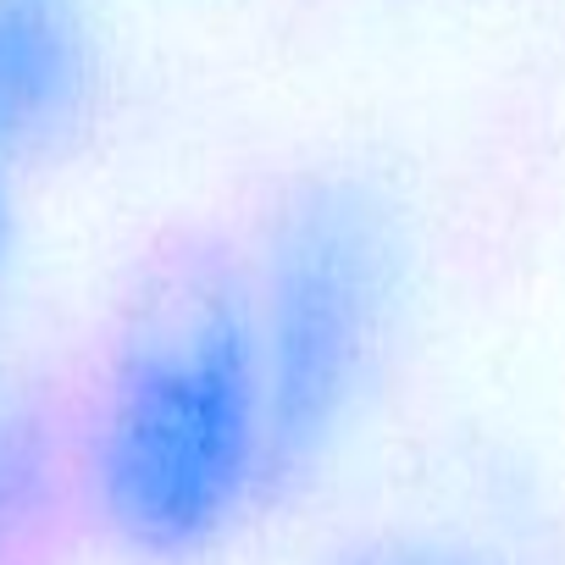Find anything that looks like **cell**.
Wrapping results in <instances>:
<instances>
[{"instance_id":"6da1fadb","label":"cell","mask_w":565,"mask_h":565,"mask_svg":"<svg viewBox=\"0 0 565 565\" xmlns=\"http://www.w3.org/2000/svg\"><path fill=\"white\" fill-rule=\"evenodd\" d=\"M73 488L145 565L205 559L277 499L238 255H189L134 311L78 427Z\"/></svg>"},{"instance_id":"7a4b0ae2","label":"cell","mask_w":565,"mask_h":565,"mask_svg":"<svg viewBox=\"0 0 565 565\" xmlns=\"http://www.w3.org/2000/svg\"><path fill=\"white\" fill-rule=\"evenodd\" d=\"M255 328L277 493L333 460L377 399L416 306V233L350 167L300 172L238 255Z\"/></svg>"},{"instance_id":"3957f363","label":"cell","mask_w":565,"mask_h":565,"mask_svg":"<svg viewBox=\"0 0 565 565\" xmlns=\"http://www.w3.org/2000/svg\"><path fill=\"white\" fill-rule=\"evenodd\" d=\"M106 95L100 0H0V161L73 150Z\"/></svg>"},{"instance_id":"277c9868","label":"cell","mask_w":565,"mask_h":565,"mask_svg":"<svg viewBox=\"0 0 565 565\" xmlns=\"http://www.w3.org/2000/svg\"><path fill=\"white\" fill-rule=\"evenodd\" d=\"M73 482V444L51 405L12 372H0V554L29 543Z\"/></svg>"},{"instance_id":"5b68a950","label":"cell","mask_w":565,"mask_h":565,"mask_svg":"<svg viewBox=\"0 0 565 565\" xmlns=\"http://www.w3.org/2000/svg\"><path fill=\"white\" fill-rule=\"evenodd\" d=\"M333 565H499V559L449 537H377V543L344 548Z\"/></svg>"},{"instance_id":"8992f818","label":"cell","mask_w":565,"mask_h":565,"mask_svg":"<svg viewBox=\"0 0 565 565\" xmlns=\"http://www.w3.org/2000/svg\"><path fill=\"white\" fill-rule=\"evenodd\" d=\"M12 161H0V295H7V277L18 260V194H12Z\"/></svg>"}]
</instances>
